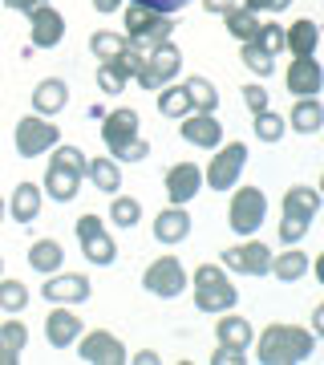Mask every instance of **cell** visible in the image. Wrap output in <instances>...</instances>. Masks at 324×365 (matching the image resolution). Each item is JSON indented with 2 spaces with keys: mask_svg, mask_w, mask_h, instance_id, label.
<instances>
[{
  "mask_svg": "<svg viewBox=\"0 0 324 365\" xmlns=\"http://www.w3.org/2000/svg\"><path fill=\"white\" fill-rule=\"evenodd\" d=\"M312 357V333L296 325H268L259 337V361L263 365H296Z\"/></svg>",
  "mask_w": 324,
  "mask_h": 365,
  "instance_id": "1",
  "label": "cell"
},
{
  "mask_svg": "<svg viewBox=\"0 0 324 365\" xmlns=\"http://www.w3.org/2000/svg\"><path fill=\"white\" fill-rule=\"evenodd\" d=\"M102 143L110 146V158H114V163H138V158L150 155V146L138 138V114H134V110H114V114H105Z\"/></svg>",
  "mask_w": 324,
  "mask_h": 365,
  "instance_id": "2",
  "label": "cell"
},
{
  "mask_svg": "<svg viewBox=\"0 0 324 365\" xmlns=\"http://www.w3.org/2000/svg\"><path fill=\"white\" fill-rule=\"evenodd\" d=\"M81 175H85V155H81L78 146H57L49 170H45V191H49V199H57V203L78 199Z\"/></svg>",
  "mask_w": 324,
  "mask_h": 365,
  "instance_id": "3",
  "label": "cell"
},
{
  "mask_svg": "<svg viewBox=\"0 0 324 365\" xmlns=\"http://www.w3.org/2000/svg\"><path fill=\"white\" fill-rule=\"evenodd\" d=\"M235 300H239V292L231 288V280H227L223 268L203 264V268L194 272V309H199V313H227Z\"/></svg>",
  "mask_w": 324,
  "mask_h": 365,
  "instance_id": "4",
  "label": "cell"
},
{
  "mask_svg": "<svg viewBox=\"0 0 324 365\" xmlns=\"http://www.w3.org/2000/svg\"><path fill=\"white\" fill-rule=\"evenodd\" d=\"M320 211V195L312 191V187H292L284 195V223H280V240L284 244H296V240H304V232H308L312 215Z\"/></svg>",
  "mask_w": 324,
  "mask_h": 365,
  "instance_id": "5",
  "label": "cell"
},
{
  "mask_svg": "<svg viewBox=\"0 0 324 365\" xmlns=\"http://www.w3.org/2000/svg\"><path fill=\"white\" fill-rule=\"evenodd\" d=\"M126 33H130V45L134 49H155L162 41H170V16L162 13H150L142 4H130L126 9Z\"/></svg>",
  "mask_w": 324,
  "mask_h": 365,
  "instance_id": "6",
  "label": "cell"
},
{
  "mask_svg": "<svg viewBox=\"0 0 324 365\" xmlns=\"http://www.w3.org/2000/svg\"><path fill=\"white\" fill-rule=\"evenodd\" d=\"M179 66H182V53L174 49V41H162V45L150 49L146 66L138 69V86H142V90H162L167 81L179 78Z\"/></svg>",
  "mask_w": 324,
  "mask_h": 365,
  "instance_id": "7",
  "label": "cell"
},
{
  "mask_svg": "<svg viewBox=\"0 0 324 365\" xmlns=\"http://www.w3.org/2000/svg\"><path fill=\"white\" fill-rule=\"evenodd\" d=\"M61 143V130L53 126V122H45V118H21L16 122V155L21 158H37L45 155V150H53V146Z\"/></svg>",
  "mask_w": 324,
  "mask_h": 365,
  "instance_id": "8",
  "label": "cell"
},
{
  "mask_svg": "<svg viewBox=\"0 0 324 365\" xmlns=\"http://www.w3.org/2000/svg\"><path fill=\"white\" fill-rule=\"evenodd\" d=\"M263 215H268V199L259 187H239L231 195V232L251 235L263 223Z\"/></svg>",
  "mask_w": 324,
  "mask_h": 365,
  "instance_id": "9",
  "label": "cell"
},
{
  "mask_svg": "<svg viewBox=\"0 0 324 365\" xmlns=\"http://www.w3.org/2000/svg\"><path fill=\"white\" fill-rule=\"evenodd\" d=\"M78 240H81V252H85V260L90 264H98V268L114 264L117 248H114V240H110V232L102 227L98 215H81L78 220Z\"/></svg>",
  "mask_w": 324,
  "mask_h": 365,
  "instance_id": "10",
  "label": "cell"
},
{
  "mask_svg": "<svg viewBox=\"0 0 324 365\" xmlns=\"http://www.w3.org/2000/svg\"><path fill=\"white\" fill-rule=\"evenodd\" d=\"M244 163H247V146L244 143H231L227 150H219V155L211 158L203 182H207L211 191H231L235 179H239V170H244Z\"/></svg>",
  "mask_w": 324,
  "mask_h": 365,
  "instance_id": "11",
  "label": "cell"
},
{
  "mask_svg": "<svg viewBox=\"0 0 324 365\" xmlns=\"http://www.w3.org/2000/svg\"><path fill=\"white\" fill-rule=\"evenodd\" d=\"M142 284H146V292L170 300V297H179L182 288H187V272H182V264L174 260V256H162V260H155L142 272Z\"/></svg>",
  "mask_w": 324,
  "mask_h": 365,
  "instance_id": "12",
  "label": "cell"
},
{
  "mask_svg": "<svg viewBox=\"0 0 324 365\" xmlns=\"http://www.w3.org/2000/svg\"><path fill=\"white\" fill-rule=\"evenodd\" d=\"M223 264H227L231 272H239V276H268V268H272V252H268L263 240H256V244L227 248L223 252Z\"/></svg>",
  "mask_w": 324,
  "mask_h": 365,
  "instance_id": "13",
  "label": "cell"
},
{
  "mask_svg": "<svg viewBox=\"0 0 324 365\" xmlns=\"http://www.w3.org/2000/svg\"><path fill=\"white\" fill-rule=\"evenodd\" d=\"M81 361H90V365H122L130 361L126 357V345L114 337V333H90V337L81 341Z\"/></svg>",
  "mask_w": 324,
  "mask_h": 365,
  "instance_id": "14",
  "label": "cell"
},
{
  "mask_svg": "<svg viewBox=\"0 0 324 365\" xmlns=\"http://www.w3.org/2000/svg\"><path fill=\"white\" fill-rule=\"evenodd\" d=\"M182 138L191 146H203V150H219L223 146V126L215 114H187L182 118Z\"/></svg>",
  "mask_w": 324,
  "mask_h": 365,
  "instance_id": "15",
  "label": "cell"
},
{
  "mask_svg": "<svg viewBox=\"0 0 324 365\" xmlns=\"http://www.w3.org/2000/svg\"><path fill=\"white\" fill-rule=\"evenodd\" d=\"M28 33H33V45L37 49H53V45H61L65 37V16L57 13V9H49V4H41V9H33L28 13Z\"/></svg>",
  "mask_w": 324,
  "mask_h": 365,
  "instance_id": "16",
  "label": "cell"
},
{
  "mask_svg": "<svg viewBox=\"0 0 324 365\" xmlns=\"http://www.w3.org/2000/svg\"><path fill=\"white\" fill-rule=\"evenodd\" d=\"M41 292H45L53 304H81V300H90V280L81 272H65V276L53 272Z\"/></svg>",
  "mask_w": 324,
  "mask_h": 365,
  "instance_id": "17",
  "label": "cell"
},
{
  "mask_svg": "<svg viewBox=\"0 0 324 365\" xmlns=\"http://www.w3.org/2000/svg\"><path fill=\"white\" fill-rule=\"evenodd\" d=\"M199 187H203V170L194 167V163H179V167L167 170V195H170L174 207L191 203V199L199 195Z\"/></svg>",
  "mask_w": 324,
  "mask_h": 365,
  "instance_id": "18",
  "label": "cell"
},
{
  "mask_svg": "<svg viewBox=\"0 0 324 365\" xmlns=\"http://www.w3.org/2000/svg\"><path fill=\"white\" fill-rule=\"evenodd\" d=\"M324 86V73L312 57H296V66L288 69V93L292 98H316Z\"/></svg>",
  "mask_w": 324,
  "mask_h": 365,
  "instance_id": "19",
  "label": "cell"
},
{
  "mask_svg": "<svg viewBox=\"0 0 324 365\" xmlns=\"http://www.w3.org/2000/svg\"><path fill=\"white\" fill-rule=\"evenodd\" d=\"M45 337H49L53 349H69L81 337V321L73 313H65V309H53L49 321H45Z\"/></svg>",
  "mask_w": 324,
  "mask_h": 365,
  "instance_id": "20",
  "label": "cell"
},
{
  "mask_svg": "<svg viewBox=\"0 0 324 365\" xmlns=\"http://www.w3.org/2000/svg\"><path fill=\"white\" fill-rule=\"evenodd\" d=\"M191 235V215L182 207H170V211H158L155 220V240L158 244H182Z\"/></svg>",
  "mask_w": 324,
  "mask_h": 365,
  "instance_id": "21",
  "label": "cell"
},
{
  "mask_svg": "<svg viewBox=\"0 0 324 365\" xmlns=\"http://www.w3.org/2000/svg\"><path fill=\"white\" fill-rule=\"evenodd\" d=\"M65 102H69V86L61 78H45L33 90V110L37 114H57V110H65Z\"/></svg>",
  "mask_w": 324,
  "mask_h": 365,
  "instance_id": "22",
  "label": "cell"
},
{
  "mask_svg": "<svg viewBox=\"0 0 324 365\" xmlns=\"http://www.w3.org/2000/svg\"><path fill=\"white\" fill-rule=\"evenodd\" d=\"M41 215V187L37 182H16L13 191V220L16 223H33Z\"/></svg>",
  "mask_w": 324,
  "mask_h": 365,
  "instance_id": "23",
  "label": "cell"
},
{
  "mask_svg": "<svg viewBox=\"0 0 324 365\" xmlns=\"http://www.w3.org/2000/svg\"><path fill=\"white\" fill-rule=\"evenodd\" d=\"M85 175H90V182L98 191H105V195H114L117 187H122V167H117L114 158H93V163H85Z\"/></svg>",
  "mask_w": 324,
  "mask_h": 365,
  "instance_id": "24",
  "label": "cell"
},
{
  "mask_svg": "<svg viewBox=\"0 0 324 365\" xmlns=\"http://www.w3.org/2000/svg\"><path fill=\"white\" fill-rule=\"evenodd\" d=\"M316 41H320V33H316L312 21H296L292 29H284V49H292L296 57H312Z\"/></svg>",
  "mask_w": 324,
  "mask_h": 365,
  "instance_id": "25",
  "label": "cell"
},
{
  "mask_svg": "<svg viewBox=\"0 0 324 365\" xmlns=\"http://www.w3.org/2000/svg\"><path fill=\"white\" fill-rule=\"evenodd\" d=\"M320 126H324V106L316 102V98H300V102L292 106V130L316 134Z\"/></svg>",
  "mask_w": 324,
  "mask_h": 365,
  "instance_id": "26",
  "label": "cell"
},
{
  "mask_svg": "<svg viewBox=\"0 0 324 365\" xmlns=\"http://www.w3.org/2000/svg\"><path fill=\"white\" fill-rule=\"evenodd\" d=\"M28 264H33L37 272L53 276V272H57V268L65 264V252H61V244H57V240H37V244L28 248Z\"/></svg>",
  "mask_w": 324,
  "mask_h": 365,
  "instance_id": "27",
  "label": "cell"
},
{
  "mask_svg": "<svg viewBox=\"0 0 324 365\" xmlns=\"http://www.w3.org/2000/svg\"><path fill=\"white\" fill-rule=\"evenodd\" d=\"M268 272H276L280 280H284V284H296L300 276L308 272V256H304V252H296L292 244H288L284 256H272V268H268Z\"/></svg>",
  "mask_w": 324,
  "mask_h": 365,
  "instance_id": "28",
  "label": "cell"
},
{
  "mask_svg": "<svg viewBox=\"0 0 324 365\" xmlns=\"http://www.w3.org/2000/svg\"><path fill=\"white\" fill-rule=\"evenodd\" d=\"M215 333H219V345H231V349H247L251 345V325L244 317H223L215 325Z\"/></svg>",
  "mask_w": 324,
  "mask_h": 365,
  "instance_id": "29",
  "label": "cell"
},
{
  "mask_svg": "<svg viewBox=\"0 0 324 365\" xmlns=\"http://www.w3.org/2000/svg\"><path fill=\"white\" fill-rule=\"evenodd\" d=\"M187 98H191L194 106V114H215V106H219V93H215V86H211L207 78H191L187 86Z\"/></svg>",
  "mask_w": 324,
  "mask_h": 365,
  "instance_id": "30",
  "label": "cell"
},
{
  "mask_svg": "<svg viewBox=\"0 0 324 365\" xmlns=\"http://www.w3.org/2000/svg\"><path fill=\"white\" fill-rule=\"evenodd\" d=\"M191 110H194V106H191V98H187L182 86H167L162 98H158V114H162V118H187Z\"/></svg>",
  "mask_w": 324,
  "mask_h": 365,
  "instance_id": "31",
  "label": "cell"
},
{
  "mask_svg": "<svg viewBox=\"0 0 324 365\" xmlns=\"http://www.w3.org/2000/svg\"><path fill=\"white\" fill-rule=\"evenodd\" d=\"M227 16V33L239 41H256L259 33V16L256 13H247V9H231V13H223Z\"/></svg>",
  "mask_w": 324,
  "mask_h": 365,
  "instance_id": "32",
  "label": "cell"
},
{
  "mask_svg": "<svg viewBox=\"0 0 324 365\" xmlns=\"http://www.w3.org/2000/svg\"><path fill=\"white\" fill-rule=\"evenodd\" d=\"M126 45H130V41L122 37V33H93V37H90V49H93L98 61H114Z\"/></svg>",
  "mask_w": 324,
  "mask_h": 365,
  "instance_id": "33",
  "label": "cell"
},
{
  "mask_svg": "<svg viewBox=\"0 0 324 365\" xmlns=\"http://www.w3.org/2000/svg\"><path fill=\"white\" fill-rule=\"evenodd\" d=\"M239 57H244V66L251 69V73H259V78H268V73L276 69V66H272L276 57H272L268 49H259L256 41H244V49H239Z\"/></svg>",
  "mask_w": 324,
  "mask_h": 365,
  "instance_id": "34",
  "label": "cell"
},
{
  "mask_svg": "<svg viewBox=\"0 0 324 365\" xmlns=\"http://www.w3.org/2000/svg\"><path fill=\"white\" fill-rule=\"evenodd\" d=\"M28 304V288L21 280H0V309L4 313H21Z\"/></svg>",
  "mask_w": 324,
  "mask_h": 365,
  "instance_id": "35",
  "label": "cell"
},
{
  "mask_svg": "<svg viewBox=\"0 0 324 365\" xmlns=\"http://www.w3.org/2000/svg\"><path fill=\"white\" fill-rule=\"evenodd\" d=\"M284 126L288 122L280 114H272V110H259L256 114V134L263 143H280V138H284Z\"/></svg>",
  "mask_w": 324,
  "mask_h": 365,
  "instance_id": "36",
  "label": "cell"
},
{
  "mask_svg": "<svg viewBox=\"0 0 324 365\" xmlns=\"http://www.w3.org/2000/svg\"><path fill=\"white\" fill-rule=\"evenodd\" d=\"M110 220H114L117 227H134V223L142 220V207H138V199L117 195V199H114V207H110Z\"/></svg>",
  "mask_w": 324,
  "mask_h": 365,
  "instance_id": "37",
  "label": "cell"
},
{
  "mask_svg": "<svg viewBox=\"0 0 324 365\" xmlns=\"http://www.w3.org/2000/svg\"><path fill=\"white\" fill-rule=\"evenodd\" d=\"M256 45H259V49H268V53L276 57V53L284 49V29H280V25H259Z\"/></svg>",
  "mask_w": 324,
  "mask_h": 365,
  "instance_id": "38",
  "label": "cell"
},
{
  "mask_svg": "<svg viewBox=\"0 0 324 365\" xmlns=\"http://www.w3.org/2000/svg\"><path fill=\"white\" fill-rule=\"evenodd\" d=\"M0 341H4L13 353H21L25 349V341H28V329L21 325V321H9V325H0Z\"/></svg>",
  "mask_w": 324,
  "mask_h": 365,
  "instance_id": "39",
  "label": "cell"
},
{
  "mask_svg": "<svg viewBox=\"0 0 324 365\" xmlns=\"http://www.w3.org/2000/svg\"><path fill=\"white\" fill-rule=\"evenodd\" d=\"M98 86H102L105 93H122V86H126V78L117 73L110 61H98Z\"/></svg>",
  "mask_w": 324,
  "mask_h": 365,
  "instance_id": "40",
  "label": "cell"
},
{
  "mask_svg": "<svg viewBox=\"0 0 324 365\" xmlns=\"http://www.w3.org/2000/svg\"><path fill=\"white\" fill-rule=\"evenodd\" d=\"M134 4H142V9H150V13L174 16V13H179V9H187L191 0H134Z\"/></svg>",
  "mask_w": 324,
  "mask_h": 365,
  "instance_id": "41",
  "label": "cell"
},
{
  "mask_svg": "<svg viewBox=\"0 0 324 365\" xmlns=\"http://www.w3.org/2000/svg\"><path fill=\"white\" fill-rule=\"evenodd\" d=\"M244 102L251 114H259V110H268V90H259V86H244Z\"/></svg>",
  "mask_w": 324,
  "mask_h": 365,
  "instance_id": "42",
  "label": "cell"
},
{
  "mask_svg": "<svg viewBox=\"0 0 324 365\" xmlns=\"http://www.w3.org/2000/svg\"><path fill=\"white\" fill-rule=\"evenodd\" d=\"M211 361H215V365H244L247 357H244V349H231V345H219Z\"/></svg>",
  "mask_w": 324,
  "mask_h": 365,
  "instance_id": "43",
  "label": "cell"
},
{
  "mask_svg": "<svg viewBox=\"0 0 324 365\" xmlns=\"http://www.w3.org/2000/svg\"><path fill=\"white\" fill-rule=\"evenodd\" d=\"M288 4H292V0H247V13H259V9H263V13H284Z\"/></svg>",
  "mask_w": 324,
  "mask_h": 365,
  "instance_id": "44",
  "label": "cell"
},
{
  "mask_svg": "<svg viewBox=\"0 0 324 365\" xmlns=\"http://www.w3.org/2000/svg\"><path fill=\"white\" fill-rule=\"evenodd\" d=\"M203 9L215 13V16H223V13H231V9H239V4H235V0H203Z\"/></svg>",
  "mask_w": 324,
  "mask_h": 365,
  "instance_id": "45",
  "label": "cell"
},
{
  "mask_svg": "<svg viewBox=\"0 0 324 365\" xmlns=\"http://www.w3.org/2000/svg\"><path fill=\"white\" fill-rule=\"evenodd\" d=\"M9 9H16V13H33V9H41L45 0H4Z\"/></svg>",
  "mask_w": 324,
  "mask_h": 365,
  "instance_id": "46",
  "label": "cell"
},
{
  "mask_svg": "<svg viewBox=\"0 0 324 365\" xmlns=\"http://www.w3.org/2000/svg\"><path fill=\"white\" fill-rule=\"evenodd\" d=\"M16 357H21V353H13L4 341H0V365H16Z\"/></svg>",
  "mask_w": 324,
  "mask_h": 365,
  "instance_id": "47",
  "label": "cell"
},
{
  "mask_svg": "<svg viewBox=\"0 0 324 365\" xmlns=\"http://www.w3.org/2000/svg\"><path fill=\"white\" fill-rule=\"evenodd\" d=\"M117 4H122V0H93L98 13H117Z\"/></svg>",
  "mask_w": 324,
  "mask_h": 365,
  "instance_id": "48",
  "label": "cell"
},
{
  "mask_svg": "<svg viewBox=\"0 0 324 365\" xmlns=\"http://www.w3.org/2000/svg\"><path fill=\"white\" fill-rule=\"evenodd\" d=\"M134 361H138V365H155V361H158V353H155V349H142L138 357H134Z\"/></svg>",
  "mask_w": 324,
  "mask_h": 365,
  "instance_id": "49",
  "label": "cell"
},
{
  "mask_svg": "<svg viewBox=\"0 0 324 365\" xmlns=\"http://www.w3.org/2000/svg\"><path fill=\"white\" fill-rule=\"evenodd\" d=\"M0 223H4V203H0Z\"/></svg>",
  "mask_w": 324,
  "mask_h": 365,
  "instance_id": "50",
  "label": "cell"
},
{
  "mask_svg": "<svg viewBox=\"0 0 324 365\" xmlns=\"http://www.w3.org/2000/svg\"><path fill=\"white\" fill-rule=\"evenodd\" d=\"M0 268H4V260H0Z\"/></svg>",
  "mask_w": 324,
  "mask_h": 365,
  "instance_id": "51",
  "label": "cell"
}]
</instances>
